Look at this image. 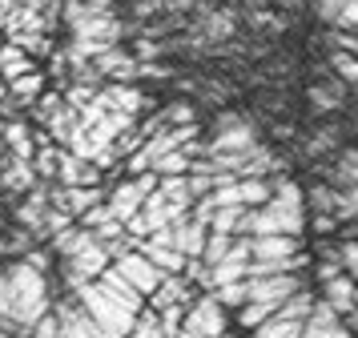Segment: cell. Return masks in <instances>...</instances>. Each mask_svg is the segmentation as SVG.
<instances>
[{
    "instance_id": "obj_1",
    "label": "cell",
    "mask_w": 358,
    "mask_h": 338,
    "mask_svg": "<svg viewBox=\"0 0 358 338\" xmlns=\"http://www.w3.org/2000/svg\"><path fill=\"white\" fill-rule=\"evenodd\" d=\"M270 202L250 209L238 225V238H302L306 230V202H302V185L290 174L270 177Z\"/></svg>"
},
{
    "instance_id": "obj_2",
    "label": "cell",
    "mask_w": 358,
    "mask_h": 338,
    "mask_svg": "<svg viewBox=\"0 0 358 338\" xmlns=\"http://www.w3.org/2000/svg\"><path fill=\"white\" fill-rule=\"evenodd\" d=\"M52 278V274H49ZM49 278L36 274L24 262H0V318L29 330L33 322H41L52 310V290Z\"/></svg>"
},
{
    "instance_id": "obj_3",
    "label": "cell",
    "mask_w": 358,
    "mask_h": 338,
    "mask_svg": "<svg viewBox=\"0 0 358 338\" xmlns=\"http://www.w3.org/2000/svg\"><path fill=\"white\" fill-rule=\"evenodd\" d=\"M73 298H77V306H81L85 314L97 322V326H101L109 338H125V335L133 330V322H137V314H133L129 306H121L117 298H109V294H105L97 282L81 286Z\"/></svg>"
},
{
    "instance_id": "obj_4",
    "label": "cell",
    "mask_w": 358,
    "mask_h": 338,
    "mask_svg": "<svg viewBox=\"0 0 358 338\" xmlns=\"http://www.w3.org/2000/svg\"><path fill=\"white\" fill-rule=\"evenodd\" d=\"M189 206H194V202H185V197H165L162 190H153L145 202H141V209L125 222V234H129V238H149L153 230H165V225H173L178 218H185Z\"/></svg>"
},
{
    "instance_id": "obj_5",
    "label": "cell",
    "mask_w": 358,
    "mask_h": 338,
    "mask_svg": "<svg viewBox=\"0 0 358 338\" xmlns=\"http://www.w3.org/2000/svg\"><path fill=\"white\" fill-rule=\"evenodd\" d=\"M346 133L350 129L342 125L338 117H330V121H318L314 129H306V133H298L294 137V157L306 161V165H314V161H330L334 153H338L342 145H346Z\"/></svg>"
},
{
    "instance_id": "obj_6",
    "label": "cell",
    "mask_w": 358,
    "mask_h": 338,
    "mask_svg": "<svg viewBox=\"0 0 358 338\" xmlns=\"http://www.w3.org/2000/svg\"><path fill=\"white\" fill-rule=\"evenodd\" d=\"M153 190H157V174H137V177H129V181H117L113 190L105 193V209L113 213V222L125 225Z\"/></svg>"
},
{
    "instance_id": "obj_7",
    "label": "cell",
    "mask_w": 358,
    "mask_h": 338,
    "mask_svg": "<svg viewBox=\"0 0 358 338\" xmlns=\"http://www.w3.org/2000/svg\"><path fill=\"white\" fill-rule=\"evenodd\" d=\"M306 105L314 117H322V121H330V117H342L346 113V105H350V85H342L334 73L322 80H310L306 85Z\"/></svg>"
},
{
    "instance_id": "obj_8",
    "label": "cell",
    "mask_w": 358,
    "mask_h": 338,
    "mask_svg": "<svg viewBox=\"0 0 358 338\" xmlns=\"http://www.w3.org/2000/svg\"><path fill=\"white\" fill-rule=\"evenodd\" d=\"M238 24L250 29V36H258V41H270L274 45L278 36H286L294 29V16L290 13H278L270 4H254V8H242L238 13Z\"/></svg>"
},
{
    "instance_id": "obj_9",
    "label": "cell",
    "mask_w": 358,
    "mask_h": 338,
    "mask_svg": "<svg viewBox=\"0 0 358 338\" xmlns=\"http://www.w3.org/2000/svg\"><path fill=\"white\" fill-rule=\"evenodd\" d=\"M52 318H57L61 338H109L97 322H93L81 306H77V298H73V294H61V298L52 302Z\"/></svg>"
},
{
    "instance_id": "obj_10",
    "label": "cell",
    "mask_w": 358,
    "mask_h": 338,
    "mask_svg": "<svg viewBox=\"0 0 358 338\" xmlns=\"http://www.w3.org/2000/svg\"><path fill=\"white\" fill-rule=\"evenodd\" d=\"M101 181H105V174H101L97 165L73 157L69 149L57 145V174H52V185H65V190H93V185H101Z\"/></svg>"
},
{
    "instance_id": "obj_11",
    "label": "cell",
    "mask_w": 358,
    "mask_h": 338,
    "mask_svg": "<svg viewBox=\"0 0 358 338\" xmlns=\"http://www.w3.org/2000/svg\"><path fill=\"white\" fill-rule=\"evenodd\" d=\"M105 202V185H93V190H65V185H52L49 181V206L61 209L69 222H77L85 209H93Z\"/></svg>"
},
{
    "instance_id": "obj_12",
    "label": "cell",
    "mask_w": 358,
    "mask_h": 338,
    "mask_svg": "<svg viewBox=\"0 0 358 338\" xmlns=\"http://www.w3.org/2000/svg\"><path fill=\"white\" fill-rule=\"evenodd\" d=\"M113 270L121 274V278H125V282H129V286L145 298V302L153 298V290L162 286V278H165V274L157 270L153 262H145L141 254H125L121 262H113Z\"/></svg>"
},
{
    "instance_id": "obj_13",
    "label": "cell",
    "mask_w": 358,
    "mask_h": 338,
    "mask_svg": "<svg viewBox=\"0 0 358 338\" xmlns=\"http://www.w3.org/2000/svg\"><path fill=\"white\" fill-rule=\"evenodd\" d=\"M314 294H318V302H322L330 314H338V318H346V314H355L358 310V286H355L350 274H338V278L322 282Z\"/></svg>"
},
{
    "instance_id": "obj_14",
    "label": "cell",
    "mask_w": 358,
    "mask_h": 338,
    "mask_svg": "<svg viewBox=\"0 0 358 338\" xmlns=\"http://www.w3.org/2000/svg\"><path fill=\"white\" fill-rule=\"evenodd\" d=\"M101 80H109V85H133L137 80V61H133V52L125 45H113L105 48L97 61H93Z\"/></svg>"
},
{
    "instance_id": "obj_15",
    "label": "cell",
    "mask_w": 358,
    "mask_h": 338,
    "mask_svg": "<svg viewBox=\"0 0 358 338\" xmlns=\"http://www.w3.org/2000/svg\"><path fill=\"white\" fill-rule=\"evenodd\" d=\"M41 181H36L33 174V165L29 161H17V157H8L4 165H0V197H13V202H20L29 190H36Z\"/></svg>"
},
{
    "instance_id": "obj_16",
    "label": "cell",
    "mask_w": 358,
    "mask_h": 338,
    "mask_svg": "<svg viewBox=\"0 0 358 338\" xmlns=\"http://www.w3.org/2000/svg\"><path fill=\"white\" fill-rule=\"evenodd\" d=\"M302 254V238H250V262H282Z\"/></svg>"
},
{
    "instance_id": "obj_17",
    "label": "cell",
    "mask_w": 358,
    "mask_h": 338,
    "mask_svg": "<svg viewBox=\"0 0 358 338\" xmlns=\"http://www.w3.org/2000/svg\"><path fill=\"white\" fill-rule=\"evenodd\" d=\"M97 286L105 290L109 298H117L121 306H129L133 314H141V310H145V298H141V294H137V290H133L129 282H125V278H121V274L113 270V266H105V270H101Z\"/></svg>"
},
{
    "instance_id": "obj_18",
    "label": "cell",
    "mask_w": 358,
    "mask_h": 338,
    "mask_svg": "<svg viewBox=\"0 0 358 338\" xmlns=\"http://www.w3.org/2000/svg\"><path fill=\"white\" fill-rule=\"evenodd\" d=\"M45 73H24V77L17 80H8V101L17 105V109H33L36 105V97L45 93Z\"/></svg>"
},
{
    "instance_id": "obj_19",
    "label": "cell",
    "mask_w": 358,
    "mask_h": 338,
    "mask_svg": "<svg viewBox=\"0 0 358 338\" xmlns=\"http://www.w3.org/2000/svg\"><path fill=\"white\" fill-rule=\"evenodd\" d=\"M157 113H162V125H201V117H197L201 109H197L189 97L165 101V105H157Z\"/></svg>"
},
{
    "instance_id": "obj_20",
    "label": "cell",
    "mask_w": 358,
    "mask_h": 338,
    "mask_svg": "<svg viewBox=\"0 0 358 338\" xmlns=\"http://www.w3.org/2000/svg\"><path fill=\"white\" fill-rule=\"evenodd\" d=\"M302 326L306 322H294V318H282V314H270L266 322H258L250 338H302Z\"/></svg>"
},
{
    "instance_id": "obj_21",
    "label": "cell",
    "mask_w": 358,
    "mask_h": 338,
    "mask_svg": "<svg viewBox=\"0 0 358 338\" xmlns=\"http://www.w3.org/2000/svg\"><path fill=\"white\" fill-rule=\"evenodd\" d=\"M24 73H36L33 61H29L20 48H13L4 41V45H0V80H17V77H24Z\"/></svg>"
},
{
    "instance_id": "obj_22",
    "label": "cell",
    "mask_w": 358,
    "mask_h": 338,
    "mask_svg": "<svg viewBox=\"0 0 358 338\" xmlns=\"http://www.w3.org/2000/svg\"><path fill=\"white\" fill-rule=\"evenodd\" d=\"M189 153L185 149H178V153H165V157H157L153 165H149V174H157V177H185L189 174Z\"/></svg>"
},
{
    "instance_id": "obj_23",
    "label": "cell",
    "mask_w": 358,
    "mask_h": 338,
    "mask_svg": "<svg viewBox=\"0 0 358 338\" xmlns=\"http://www.w3.org/2000/svg\"><path fill=\"white\" fill-rule=\"evenodd\" d=\"M326 64H330V73L342 85H358V57H350V52H326Z\"/></svg>"
},
{
    "instance_id": "obj_24",
    "label": "cell",
    "mask_w": 358,
    "mask_h": 338,
    "mask_svg": "<svg viewBox=\"0 0 358 338\" xmlns=\"http://www.w3.org/2000/svg\"><path fill=\"white\" fill-rule=\"evenodd\" d=\"M229 246H234V238H226V234H213V230H210V238H206V246H201V258H197V262L210 270V266H217V262L229 254Z\"/></svg>"
},
{
    "instance_id": "obj_25",
    "label": "cell",
    "mask_w": 358,
    "mask_h": 338,
    "mask_svg": "<svg viewBox=\"0 0 358 338\" xmlns=\"http://www.w3.org/2000/svg\"><path fill=\"white\" fill-rule=\"evenodd\" d=\"M125 338H162V326H157V314H153V310H141V314H137V322H133V330Z\"/></svg>"
},
{
    "instance_id": "obj_26",
    "label": "cell",
    "mask_w": 358,
    "mask_h": 338,
    "mask_svg": "<svg viewBox=\"0 0 358 338\" xmlns=\"http://www.w3.org/2000/svg\"><path fill=\"white\" fill-rule=\"evenodd\" d=\"M330 29H342V32H358V0H346L334 16V24Z\"/></svg>"
},
{
    "instance_id": "obj_27",
    "label": "cell",
    "mask_w": 358,
    "mask_h": 338,
    "mask_svg": "<svg viewBox=\"0 0 358 338\" xmlns=\"http://www.w3.org/2000/svg\"><path fill=\"white\" fill-rule=\"evenodd\" d=\"M310 4H314V13H318V20H322L326 29H330V24H334V16H338V8L346 4V0H310Z\"/></svg>"
},
{
    "instance_id": "obj_28",
    "label": "cell",
    "mask_w": 358,
    "mask_h": 338,
    "mask_svg": "<svg viewBox=\"0 0 358 338\" xmlns=\"http://www.w3.org/2000/svg\"><path fill=\"white\" fill-rule=\"evenodd\" d=\"M29 338H61V330H57V318H52V310L45 314L41 322H33L29 326Z\"/></svg>"
},
{
    "instance_id": "obj_29",
    "label": "cell",
    "mask_w": 358,
    "mask_h": 338,
    "mask_svg": "<svg viewBox=\"0 0 358 338\" xmlns=\"http://www.w3.org/2000/svg\"><path fill=\"white\" fill-rule=\"evenodd\" d=\"M306 222H310V230H314L318 238H330V234L338 230V222H334V218H322V213H314V218H306Z\"/></svg>"
},
{
    "instance_id": "obj_30",
    "label": "cell",
    "mask_w": 358,
    "mask_h": 338,
    "mask_svg": "<svg viewBox=\"0 0 358 338\" xmlns=\"http://www.w3.org/2000/svg\"><path fill=\"white\" fill-rule=\"evenodd\" d=\"M350 97H355V101H358V85H350Z\"/></svg>"
},
{
    "instance_id": "obj_31",
    "label": "cell",
    "mask_w": 358,
    "mask_h": 338,
    "mask_svg": "<svg viewBox=\"0 0 358 338\" xmlns=\"http://www.w3.org/2000/svg\"><path fill=\"white\" fill-rule=\"evenodd\" d=\"M355 286H358V274H355Z\"/></svg>"
},
{
    "instance_id": "obj_32",
    "label": "cell",
    "mask_w": 358,
    "mask_h": 338,
    "mask_svg": "<svg viewBox=\"0 0 358 338\" xmlns=\"http://www.w3.org/2000/svg\"><path fill=\"white\" fill-rule=\"evenodd\" d=\"M355 129H358V121H355Z\"/></svg>"
}]
</instances>
